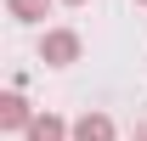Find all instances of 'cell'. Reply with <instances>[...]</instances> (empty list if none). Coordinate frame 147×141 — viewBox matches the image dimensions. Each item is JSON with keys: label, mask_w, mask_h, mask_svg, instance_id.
Returning <instances> with one entry per match:
<instances>
[{"label": "cell", "mask_w": 147, "mask_h": 141, "mask_svg": "<svg viewBox=\"0 0 147 141\" xmlns=\"http://www.w3.org/2000/svg\"><path fill=\"white\" fill-rule=\"evenodd\" d=\"M130 141H147V124H136V136H130Z\"/></svg>", "instance_id": "cell-6"}, {"label": "cell", "mask_w": 147, "mask_h": 141, "mask_svg": "<svg viewBox=\"0 0 147 141\" xmlns=\"http://www.w3.org/2000/svg\"><path fill=\"white\" fill-rule=\"evenodd\" d=\"M62 6H85V0H62Z\"/></svg>", "instance_id": "cell-7"}, {"label": "cell", "mask_w": 147, "mask_h": 141, "mask_svg": "<svg viewBox=\"0 0 147 141\" xmlns=\"http://www.w3.org/2000/svg\"><path fill=\"white\" fill-rule=\"evenodd\" d=\"M40 62H45V68H68V62H79V34H74V28H45V40H40Z\"/></svg>", "instance_id": "cell-1"}, {"label": "cell", "mask_w": 147, "mask_h": 141, "mask_svg": "<svg viewBox=\"0 0 147 141\" xmlns=\"http://www.w3.org/2000/svg\"><path fill=\"white\" fill-rule=\"evenodd\" d=\"M51 11V0H6V17L11 23H40Z\"/></svg>", "instance_id": "cell-5"}, {"label": "cell", "mask_w": 147, "mask_h": 141, "mask_svg": "<svg viewBox=\"0 0 147 141\" xmlns=\"http://www.w3.org/2000/svg\"><path fill=\"white\" fill-rule=\"evenodd\" d=\"M40 113H28V102H23V90H6L0 96V130H23L28 136V124H34Z\"/></svg>", "instance_id": "cell-2"}, {"label": "cell", "mask_w": 147, "mask_h": 141, "mask_svg": "<svg viewBox=\"0 0 147 141\" xmlns=\"http://www.w3.org/2000/svg\"><path fill=\"white\" fill-rule=\"evenodd\" d=\"M136 6H147V0H136Z\"/></svg>", "instance_id": "cell-8"}, {"label": "cell", "mask_w": 147, "mask_h": 141, "mask_svg": "<svg viewBox=\"0 0 147 141\" xmlns=\"http://www.w3.org/2000/svg\"><path fill=\"white\" fill-rule=\"evenodd\" d=\"M68 130H74L68 119H57V113H40V119L28 124V141H74Z\"/></svg>", "instance_id": "cell-4"}, {"label": "cell", "mask_w": 147, "mask_h": 141, "mask_svg": "<svg viewBox=\"0 0 147 141\" xmlns=\"http://www.w3.org/2000/svg\"><path fill=\"white\" fill-rule=\"evenodd\" d=\"M68 136H74V141H113L119 130H113V119H108V113H79Z\"/></svg>", "instance_id": "cell-3"}]
</instances>
